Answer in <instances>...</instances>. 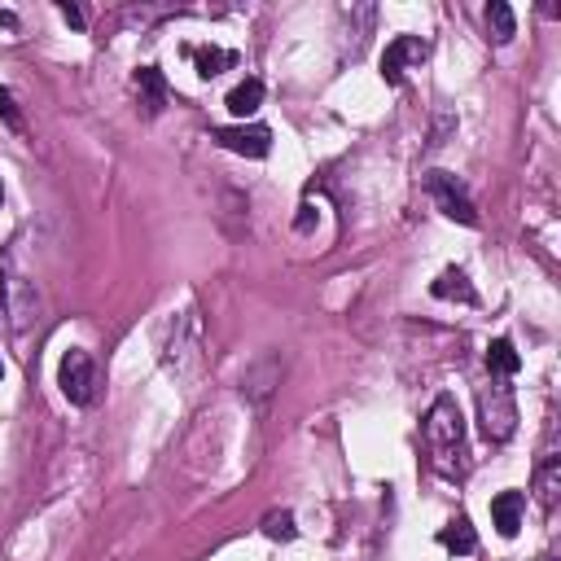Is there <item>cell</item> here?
<instances>
[{"instance_id":"obj_1","label":"cell","mask_w":561,"mask_h":561,"mask_svg":"<svg viewBox=\"0 0 561 561\" xmlns=\"http://www.w3.org/2000/svg\"><path fill=\"white\" fill-rule=\"evenodd\" d=\"M421 438H425V456L434 465V473L443 478H465L469 469V447H465V416H460V403L451 394H438L421 421Z\"/></svg>"},{"instance_id":"obj_2","label":"cell","mask_w":561,"mask_h":561,"mask_svg":"<svg viewBox=\"0 0 561 561\" xmlns=\"http://www.w3.org/2000/svg\"><path fill=\"white\" fill-rule=\"evenodd\" d=\"M508 381L513 377L486 373V386H478V421L491 443H508L517 434V394Z\"/></svg>"},{"instance_id":"obj_3","label":"cell","mask_w":561,"mask_h":561,"mask_svg":"<svg viewBox=\"0 0 561 561\" xmlns=\"http://www.w3.org/2000/svg\"><path fill=\"white\" fill-rule=\"evenodd\" d=\"M162 364L167 373L175 377H193L202 368V320L193 307H184L175 320H171V337L162 346Z\"/></svg>"},{"instance_id":"obj_4","label":"cell","mask_w":561,"mask_h":561,"mask_svg":"<svg viewBox=\"0 0 561 561\" xmlns=\"http://www.w3.org/2000/svg\"><path fill=\"white\" fill-rule=\"evenodd\" d=\"M0 302H4V316L13 324V333H22L31 320H39V294H35V280H26L13 259L0 250Z\"/></svg>"},{"instance_id":"obj_5","label":"cell","mask_w":561,"mask_h":561,"mask_svg":"<svg viewBox=\"0 0 561 561\" xmlns=\"http://www.w3.org/2000/svg\"><path fill=\"white\" fill-rule=\"evenodd\" d=\"M425 193H430V202L447 215V219H456V224H465V228H478V210H473V197H469V188L451 175V171H425Z\"/></svg>"},{"instance_id":"obj_6","label":"cell","mask_w":561,"mask_h":561,"mask_svg":"<svg viewBox=\"0 0 561 561\" xmlns=\"http://www.w3.org/2000/svg\"><path fill=\"white\" fill-rule=\"evenodd\" d=\"M57 386H61V394H66L75 408H88V403L96 399V364H92V355H88L83 346H70V351L61 355V364H57Z\"/></svg>"},{"instance_id":"obj_7","label":"cell","mask_w":561,"mask_h":561,"mask_svg":"<svg viewBox=\"0 0 561 561\" xmlns=\"http://www.w3.org/2000/svg\"><path fill=\"white\" fill-rule=\"evenodd\" d=\"M425 57H430V39H421V35H394L386 44V53H381V79L390 88H399L403 83V70L416 66V61H425Z\"/></svg>"},{"instance_id":"obj_8","label":"cell","mask_w":561,"mask_h":561,"mask_svg":"<svg viewBox=\"0 0 561 561\" xmlns=\"http://www.w3.org/2000/svg\"><path fill=\"white\" fill-rule=\"evenodd\" d=\"M215 140L228 149V153H241V158H267L272 149V131L263 123H237V127H219Z\"/></svg>"},{"instance_id":"obj_9","label":"cell","mask_w":561,"mask_h":561,"mask_svg":"<svg viewBox=\"0 0 561 561\" xmlns=\"http://www.w3.org/2000/svg\"><path fill=\"white\" fill-rule=\"evenodd\" d=\"M136 96H140V114L145 118H158L162 105H167V79L158 66H140L136 70Z\"/></svg>"},{"instance_id":"obj_10","label":"cell","mask_w":561,"mask_h":561,"mask_svg":"<svg viewBox=\"0 0 561 561\" xmlns=\"http://www.w3.org/2000/svg\"><path fill=\"white\" fill-rule=\"evenodd\" d=\"M522 513H526V495H522V491H500V495L491 500V522H495V530H500L504 539L517 535Z\"/></svg>"},{"instance_id":"obj_11","label":"cell","mask_w":561,"mask_h":561,"mask_svg":"<svg viewBox=\"0 0 561 561\" xmlns=\"http://www.w3.org/2000/svg\"><path fill=\"white\" fill-rule=\"evenodd\" d=\"M430 294H434V298H443V302H465V307H473V302H478V289L469 285V276H465L460 267H447V272L430 285Z\"/></svg>"},{"instance_id":"obj_12","label":"cell","mask_w":561,"mask_h":561,"mask_svg":"<svg viewBox=\"0 0 561 561\" xmlns=\"http://www.w3.org/2000/svg\"><path fill=\"white\" fill-rule=\"evenodd\" d=\"M535 491H539L543 508H557V491H561V460H557V451H543V460L535 469Z\"/></svg>"},{"instance_id":"obj_13","label":"cell","mask_w":561,"mask_h":561,"mask_svg":"<svg viewBox=\"0 0 561 561\" xmlns=\"http://www.w3.org/2000/svg\"><path fill=\"white\" fill-rule=\"evenodd\" d=\"M438 543L447 548V552H460V557H469L473 548H478V535H473V526H469V517L465 513H456L443 530H438Z\"/></svg>"},{"instance_id":"obj_14","label":"cell","mask_w":561,"mask_h":561,"mask_svg":"<svg viewBox=\"0 0 561 561\" xmlns=\"http://www.w3.org/2000/svg\"><path fill=\"white\" fill-rule=\"evenodd\" d=\"M259 105H263V79H254V75L241 79V83L228 92V110H232L237 118H250Z\"/></svg>"},{"instance_id":"obj_15","label":"cell","mask_w":561,"mask_h":561,"mask_svg":"<svg viewBox=\"0 0 561 561\" xmlns=\"http://www.w3.org/2000/svg\"><path fill=\"white\" fill-rule=\"evenodd\" d=\"M188 57H193V66H197L202 79H215L228 66H237V53L232 48H188Z\"/></svg>"},{"instance_id":"obj_16","label":"cell","mask_w":561,"mask_h":561,"mask_svg":"<svg viewBox=\"0 0 561 561\" xmlns=\"http://www.w3.org/2000/svg\"><path fill=\"white\" fill-rule=\"evenodd\" d=\"M522 368V355L513 351V342L508 337H495L491 346H486V373H495V377H513Z\"/></svg>"},{"instance_id":"obj_17","label":"cell","mask_w":561,"mask_h":561,"mask_svg":"<svg viewBox=\"0 0 561 561\" xmlns=\"http://www.w3.org/2000/svg\"><path fill=\"white\" fill-rule=\"evenodd\" d=\"M486 26H491V39L495 44H508L517 35V22H513V9L504 0H491L486 4Z\"/></svg>"},{"instance_id":"obj_18","label":"cell","mask_w":561,"mask_h":561,"mask_svg":"<svg viewBox=\"0 0 561 561\" xmlns=\"http://www.w3.org/2000/svg\"><path fill=\"white\" fill-rule=\"evenodd\" d=\"M263 535H267V539H294V513L272 508V513L263 517Z\"/></svg>"},{"instance_id":"obj_19","label":"cell","mask_w":561,"mask_h":561,"mask_svg":"<svg viewBox=\"0 0 561 561\" xmlns=\"http://www.w3.org/2000/svg\"><path fill=\"white\" fill-rule=\"evenodd\" d=\"M0 118H4L9 127H22V114H18V105H13V92H9V88H0Z\"/></svg>"},{"instance_id":"obj_20","label":"cell","mask_w":561,"mask_h":561,"mask_svg":"<svg viewBox=\"0 0 561 561\" xmlns=\"http://www.w3.org/2000/svg\"><path fill=\"white\" fill-rule=\"evenodd\" d=\"M61 18H66V22H70V26H83V13H79V9H75V4H61Z\"/></svg>"},{"instance_id":"obj_21","label":"cell","mask_w":561,"mask_h":561,"mask_svg":"<svg viewBox=\"0 0 561 561\" xmlns=\"http://www.w3.org/2000/svg\"><path fill=\"white\" fill-rule=\"evenodd\" d=\"M0 377H4V364H0Z\"/></svg>"},{"instance_id":"obj_22","label":"cell","mask_w":561,"mask_h":561,"mask_svg":"<svg viewBox=\"0 0 561 561\" xmlns=\"http://www.w3.org/2000/svg\"><path fill=\"white\" fill-rule=\"evenodd\" d=\"M0 202H4V188H0Z\"/></svg>"}]
</instances>
